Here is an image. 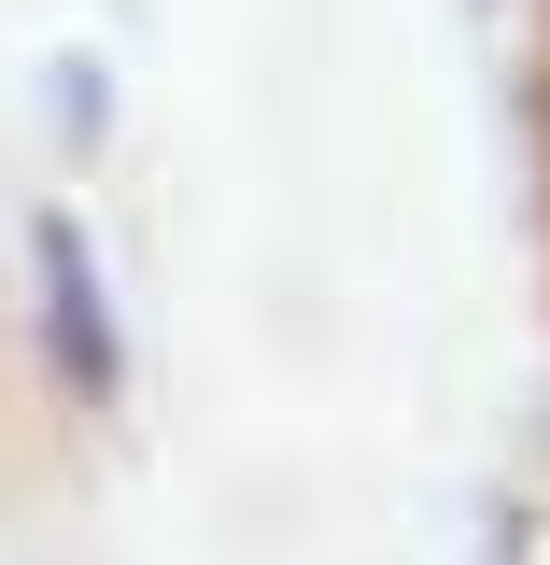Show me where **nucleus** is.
Returning <instances> with one entry per match:
<instances>
[{
	"label": "nucleus",
	"mask_w": 550,
	"mask_h": 565,
	"mask_svg": "<svg viewBox=\"0 0 550 565\" xmlns=\"http://www.w3.org/2000/svg\"><path fill=\"white\" fill-rule=\"evenodd\" d=\"M29 255H43V326H57V367L85 396H114V297H99V255H85V226L43 212L29 226Z\"/></svg>",
	"instance_id": "1"
}]
</instances>
